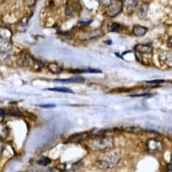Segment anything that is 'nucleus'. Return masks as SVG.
I'll use <instances>...</instances> for the list:
<instances>
[{
	"instance_id": "obj_1",
	"label": "nucleus",
	"mask_w": 172,
	"mask_h": 172,
	"mask_svg": "<svg viewBox=\"0 0 172 172\" xmlns=\"http://www.w3.org/2000/svg\"><path fill=\"white\" fill-rule=\"evenodd\" d=\"M87 145L92 151H103L113 147L114 142L112 138L99 136L88 141Z\"/></svg>"
},
{
	"instance_id": "obj_2",
	"label": "nucleus",
	"mask_w": 172,
	"mask_h": 172,
	"mask_svg": "<svg viewBox=\"0 0 172 172\" xmlns=\"http://www.w3.org/2000/svg\"><path fill=\"white\" fill-rule=\"evenodd\" d=\"M105 13L110 17H115L122 12L123 3L121 1H109L106 6Z\"/></svg>"
},
{
	"instance_id": "obj_3",
	"label": "nucleus",
	"mask_w": 172,
	"mask_h": 172,
	"mask_svg": "<svg viewBox=\"0 0 172 172\" xmlns=\"http://www.w3.org/2000/svg\"><path fill=\"white\" fill-rule=\"evenodd\" d=\"M118 162V159L115 157H108L103 160H99L97 162V167L102 169H107L116 165Z\"/></svg>"
},
{
	"instance_id": "obj_4",
	"label": "nucleus",
	"mask_w": 172,
	"mask_h": 172,
	"mask_svg": "<svg viewBox=\"0 0 172 172\" xmlns=\"http://www.w3.org/2000/svg\"><path fill=\"white\" fill-rule=\"evenodd\" d=\"M146 146L148 151L154 153L160 151L162 148V144L161 143L160 141L155 138H151L147 142Z\"/></svg>"
},
{
	"instance_id": "obj_5",
	"label": "nucleus",
	"mask_w": 172,
	"mask_h": 172,
	"mask_svg": "<svg viewBox=\"0 0 172 172\" xmlns=\"http://www.w3.org/2000/svg\"><path fill=\"white\" fill-rule=\"evenodd\" d=\"M12 48L11 41L8 38L3 36L0 32V52L10 51Z\"/></svg>"
},
{
	"instance_id": "obj_6",
	"label": "nucleus",
	"mask_w": 172,
	"mask_h": 172,
	"mask_svg": "<svg viewBox=\"0 0 172 172\" xmlns=\"http://www.w3.org/2000/svg\"><path fill=\"white\" fill-rule=\"evenodd\" d=\"M101 34L99 30H92L91 32H86L81 33V34L78 35L79 39H81L82 41H86L89 40L91 39H94L100 36Z\"/></svg>"
},
{
	"instance_id": "obj_7",
	"label": "nucleus",
	"mask_w": 172,
	"mask_h": 172,
	"mask_svg": "<svg viewBox=\"0 0 172 172\" xmlns=\"http://www.w3.org/2000/svg\"><path fill=\"white\" fill-rule=\"evenodd\" d=\"M85 79L82 76H73L72 78H66V79H55L54 82H61V83H83L85 82Z\"/></svg>"
},
{
	"instance_id": "obj_8",
	"label": "nucleus",
	"mask_w": 172,
	"mask_h": 172,
	"mask_svg": "<svg viewBox=\"0 0 172 172\" xmlns=\"http://www.w3.org/2000/svg\"><path fill=\"white\" fill-rule=\"evenodd\" d=\"M135 50L141 55L143 54H151L153 51V47L149 44H138L135 46Z\"/></svg>"
},
{
	"instance_id": "obj_9",
	"label": "nucleus",
	"mask_w": 172,
	"mask_h": 172,
	"mask_svg": "<svg viewBox=\"0 0 172 172\" xmlns=\"http://www.w3.org/2000/svg\"><path fill=\"white\" fill-rule=\"evenodd\" d=\"M148 31V29L144 26H142L140 25L134 26L133 29H132V33L135 35L136 37H143L144 35L146 34Z\"/></svg>"
},
{
	"instance_id": "obj_10",
	"label": "nucleus",
	"mask_w": 172,
	"mask_h": 172,
	"mask_svg": "<svg viewBox=\"0 0 172 172\" xmlns=\"http://www.w3.org/2000/svg\"><path fill=\"white\" fill-rule=\"evenodd\" d=\"M77 10H81L80 4H76V3L68 4L65 8V14L68 16L73 15L75 12H76Z\"/></svg>"
},
{
	"instance_id": "obj_11",
	"label": "nucleus",
	"mask_w": 172,
	"mask_h": 172,
	"mask_svg": "<svg viewBox=\"0 0 172 172\" xmlns=\"http://www.w3.org/2000/svg\"><path fill=\"white\" fill-rule=\"evenodd\" d=\"M89 132H82V133H77L72 135L69 138V140L72 142H78V141L86 140L89 138Z\"/></svg>"
},
{
	"instance_id": "obj_12",
	"label": "nucleus",
	"mask_w": 172,
	"mask_h": 172,
	"mask_svg": "<svg viewBox=\"0 0 172 172\" xmlns=\"http://www.w3.org/2000/svg\"><path fill=\"white\" fill-rule=\"evenodd\" d=\"M9 133H10V130H9V128L6 123L3 122H0V138H6L9 135Z\"/></svg>"
},
{
	"instance_id": "obj_13",
	"label": "nucleus",
	"mask_w": 172,
	"mask_h": 172,
	"mask_svg": "<svg viewBox=\"0 0 172 172\" xmlns=\"http://www.w3.org/2000/svg\"><path fill=\"white\" fill-rule=\"evenodd\" d=\"M48 70H49L51 73L54 74H60L63 70L62 68L60 67V66L56 63H51L48 65Z\"/></svg>"
},
{
	"instance_id": "obj_14",
	"label": "nucleus",
	"mask_w": 172,
	"mask_h": 172,
	"mask_svg": "<svg viewBox=\"0 0 172 172\" xmlns=\"http://www.w3.org/2000/svg\"><path fill=\"white\" fill-rule=\"evenodd\" d=\"M47 90L51 91H56V92H66V93H74V91L71 89H68L66 87H55V88H50L47 89Z\"/></svg>"
},
{
	"instance_id": "obj_15",
	"label": "nucleus",
	"mask_w": 172,
	"mask_h": 172,
	"mask_svg": "<svg viewBox=\"0 0 172 172\" xmlns=\"http://www.w3.org/2000/svg\"><path fill=\"white\" fill-rule=\"evenodd\" d=\"M22 64H23V66H30L34 64V61L32 57H30L29 55H26V56L24 57Z\"/></svg>"
},
{
	"instance_id": "obj_16",
	"label": "nucleus",
	"mask_w": 172,
	"mask_h": 172,
	"mask_svg": "<svg viewBox=\"0 0 172 172\" xmlns=\"http://www.w3.org/2000/svg\"><path fill=\"white\" fill-rule=\"evenodd\" d=\"M125 131L128 132H131V133H134V134H140L142 132L143 130L140 128H137V127H126L123 128Z\"/></svg>"
},
{
	"instance_id": "obj_17",
	"label": "nucleus",
	"mask_w": 172,
	"mask_h": 172,
	"mask_svg": "<svg viewBox=\"0 0 172 172\" xmlns=\"http://www.w3.org/2000/svg\"><path fill=\"white\" fill-rule=\"evenodd\" d=\"M37 164L39 165H43V166H46L47 165H49L50 164H51V159L50 158L46 157H41L40 159H39L37 161Z\"/></svg>"
},
{
	"instance_id": "obj_18",
	"label": "nucleus",
	"mask_w": 172,
	"mask_h": 172,
	"mask_svg": "<svg viewBox=\"0 0 172 172\" xmlns=\"http://www.w3.org/2000/svg\"><path fill=\"white\" fill-rule=\"evenodd\" d=\"M147 9L148 6L147 5H143V6L140 8V10L138 12V16L140 18H143L147 14Z\"/></svg>"
},
{
	"instance_id": "obj_19",
	"label": "nucleus",
	"mask_w": 172,
	"mask_h": 172,
	"mask_svg": "<svg viewBox=\"0 0 172 172\" xmlns=\"http://www.w3.org/2000/svg\"><path fill=\"white\" fill-rule=\"evenodd\" d=\"M102 72L99 69H82V73H101Z\"/></svg>"
},
{
	"instance_id": "obj_20",
	"label": "nucleus",
	"mask_w": 172,
	"mask_h": 172,
	"mask_svg": "<svg viewBox=\"0 0 172 172\" xmlns=\"http://www.w3.org/2000/svg\"><path fill=\"white\" fill-rule=\"evenodd\" d=\"M129 4L127 5V9L128 10H130L134 9L136 6H137V2L136 1H127Z\"/></svg>"
},
{
	"instance_id": "obj_21",
	"label": "nucleus",
	"mask_w": 172,
	"mask_h": 172,
	"mask_svg": "<svg viewBox=\"0 0 172 172\" xmlns=\"http://www.w3.org/2000/svg\"><path fill=\"white\" fill-rule=\"evenodd\" d=\"M153 94L151 93H143L138 95H131V97H151Z\"/></svg>"
},
{
	"instance_id": "obj_22",
	"label": "nucleus",
	"mask_w": 172,
	"mask_h": 172,
	"mask_svg": "<svg viewBox=\"0 0 172 172\" xmlns=\"http://www.w3.org/2000/svg\"><path fill=\"white\" fill-rule=\"evenodd\" d=\"M120 29V24L117 23H114L112 24L111 30L112 32H118Z\"/></svg>"
},
{
	"instance_id": "obj_23",
	"label": "nucleus",
	"mask_w": 172,
	"mask_h": 172,
	"mask_svg": "<svg viewBox=\"0 0 172 172\" xmlns=\"http://www.w3.org/2000/svg\"><path fill=\"white\" fill-rule=\"evenodd\" d=\"M10 113L13 116H20V112L19 111V109L18 108H12L10 110Z\"/></svg>"
},
{
	"instance_id": "obj_24",
	"label": "nucleus",
	"mask_w": 172,
	"mask_h": 172,
	"mask_svg": "<svg viewBox=\"0 0 172 172\" xmlns=\"http://www.w3.org/2000/svg\"><path fill=\"white\" fill-rule=\"evenodd\" d=\"M39 106L40 107H43V108H54V107H55L56 105H55V104H43V105H39Z\"/></svg>"
},
{
	"instance_id": "obj_25",
	"label": "nucleus",
	"mask_w": 172,
	"mask_h": 172,
	"mask_svg": "<svg viewBox=\"0 0 172 172\" xmlns=\"http://www.w3.org/2000/svg\"><path fill=\"white\" fill-rule=\"evenodd\" d=\"M164 80H154V81H147L146 82L148 84H159V83H163L164 82Z\"/></svg>"
},
{
	"instance_id": "obj_26",
	"label": "nucleus",
	"mask_w": 172,
	"mask_h": 172,
	"mask_svg": "<svg viewBox=\"0 0 172 172\" xmlns=\"http://www.w3.org/2000/svg\"><path fill=\"white\" fill-rule=\"evenodd\" d=\"M92 20H90L89 22H83V21H80L79 22V23L81 24H83V25H89L90 23H91V22Z\"/></svg>"
},
{
	"instance_id": "obj_27",
	"label": "nucleus",
	"mask_w": 172,
	"mask_h": 172,
	"mask_svg": "<svg viewBox=\"0 0 172 172\" xmlns=\"http://www.w3.org/2000/svg\"><path fill=\"white\" fill-rule=\"evenodd\" d=\"M57 170L55 169H53V168H50V169H47L45 171L43 170V172H57Z\"/></svg>"
},
{
	"instance_id": "obj_28",
	"label": "nucleus",
	"mask_w": 172,
	"mask_h": 172,
	"mask_svg": "<svg viewBox=\"0 0 172 172\" xmlns=\"http://www.w3.org/2000/svg\"><path fill=\"white\" fill-rule=\"evenodd\" d=\"M6 116V112L5 111H4V110L2 109H0V116Z\"/></svg>"
},
{
	"instance_id": "obj_29",
	"label": "nucleus",
	"mask_w": 172,
	"mask_h": 172,
	"mask_svg": "<svg viewBox=\"0 0 172 172\" xmlns=\"http://www.w3.org/2000/svg\"><path fill=\"white\" fill-rule=\"evenodd\" d=\"M3 148H4V146H3V144L2 142H0V154H1L3 151Z\"/></svg>"
},
{
	"instance_id": "obj_30",
	"label": "nucleus",
	"mask_w": 172,
	"mask_h": 172,
	"mask_svg": "<svg viewBox=\"0 0 172 172\" xmlns=\"http://www.w3.org/2000/svg\"><path fill=\"white\" fill-rule=\"evenodd\" d=\"M104 43H106V44H108V45H111V44H112V41H111V40L105 41Z\"/></svg>"
},
{
	"instance_id": "obj_31",
	"label": "nucleus",
	"mask_w": 172,
	"mask_h": 172,
	"mask_svg": "<svg viewBox=\"0 0 172 172\" xmlns=\"http://www.w3.org/2000/svg\"><path fill=\"white\" fill-rule=\"evenodd\" d=\"M169 43H170V45H170V47H171V37H169Z\"/></svg>"
}]
</instances>
